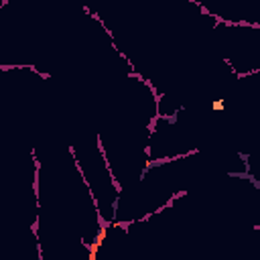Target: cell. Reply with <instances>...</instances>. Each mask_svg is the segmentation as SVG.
<instances>
[{"label":"cell","mask_w":260,"mask_h":260,"mask_svg":"<svg viewBox=\"0 0 260 260\" xmlns=\"http://www.w3.org/2000/svg\"><path fill=\"white\" fill-rule=\"evenodd\" d=\"M224 106H226V104H224V100H217V102L211 104V110H217V112H220V110H224Z\"/></svg>","instance_id":"cell-1"}]
</instances>
